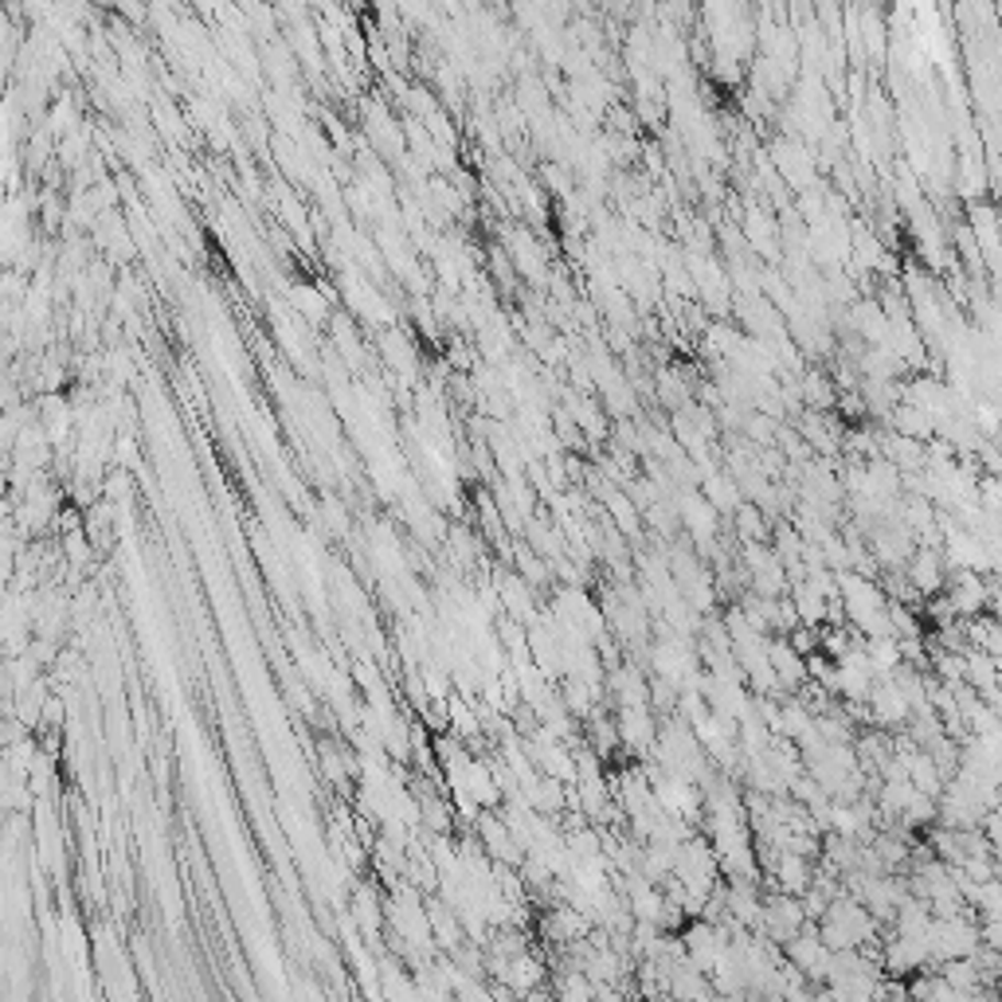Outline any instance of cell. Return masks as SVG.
<instances>
[{"instance_id": "1", "label": "cell", "mask_w": 1002, "mask_h": 1002, "mask_svg": "<svg viewBox=\"0 0 1002 1002\" xmlns=\"http://www.w3.org/2000/svg\"><path fill=\"white\" fill-rule=\"evenodd\" d=\"M764 932H768L771 939H779V944H788L795 932L806 928V913L803 904L795 901V893H776L768 897V901H760V921Z\"/></svg>"}, {"instance_id": "2", "label": "cell", "mask_w": 1002, "mask_h": 1002, "mask_svg": "<svg viewBox=\"0 0 1002 1002\" xmlns=\"http://www.w3.org/2000/svg\"><path fill=\"white\" fill-rule=\"evenodd\" d=\"M904 576H909V588L913 591L936 595L944 588V556H939V548L924 545L913 560H904Z\"/></svg>"}]
</instances>
